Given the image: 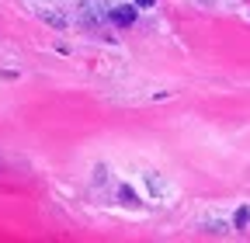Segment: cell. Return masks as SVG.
<instances>
[{"mask_svg":"<svg viewBox=\"0 0 250 243\" xmlns=\"http://www.w3.org/2000/svg\"><path fill=\"white\" fill-rule=\"evenodd\" d=\"M111 21L125 28V24H132V21H136V11H132V7H115V11H111Z\"/></svg>","mask_w":250,"mask_h":243,"instance_id":"1","label":"cell"},{"mask_svg":"<svg viewBox=\"0 0 250 243\" xmlns=\"http://www.w3.org/2000/svg\"><path fill=\"white\" fill-rule=\"evenodd\" d=\"M118 198H122L125 205H136V191H132V188H122V191H118Z\"/></svg>","mask_w":250,"mask_h":243,"instance_id":"2","label":"cell"},{"mask_svg":"<svg viewBox=\"0 0 250 243\" xmlns=\"http://www.w3.org/2000/svg\"><path fill=\"white\" fill-rule=\"evenodd\" d=\"M247 219H250V212H247V208H240V212H236V226H247Z\"/></svg>","mask_w":250,"mask_h":243,"instance_id":"3","label":"cell"},{"mask_svg":"<svg viewBox=\"0 0 250 243\" xmlns=\"http://www.w3.org/2000/svg\"><path fill=\"white\" fill-rule=\"evenodd\" d=\"M136 7H153V0H136Z\"/></svg>","mask_w":250,"mask_h":243,"instance_id":"4","label":"cell"}]
</instances>
